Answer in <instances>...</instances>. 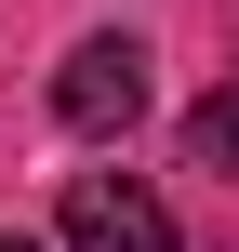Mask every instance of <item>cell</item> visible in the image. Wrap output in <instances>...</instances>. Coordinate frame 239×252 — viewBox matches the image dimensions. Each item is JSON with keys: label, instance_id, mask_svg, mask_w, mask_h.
<instances>
[{"label": "cell", "instance_id": "1", "mask_svg": "<svg viewBox=\"0 0 239 252\" xmlns=\"http://www.w3.org/2000/svg\"><path fill=\"white\" fill-rule=\"evenodd\" d=\"M53 120L67 133H133L146 120V40H80L67 80H53Z\"/></svg>", "mask_w": 239, "mask_h": 252}, {"label": "cell", "instance_id": "2", "mask_svg": "<svg viewBox=\"0 0 239 252\" xmlns=\"http://www.w3.org/2000/svg\"><path fill=\"white\" fill-rule=\"evenodd\" d=\"M67 252H173V213L133 173H67Z\"/></svg>", "mask_w": 239, "mask_h": 252}, {"label": "cell", "instance_id": "3", "mask_svg": "<svg viewBox=\"0 0 239 252\" xmlns=\"http://www.w3.org/2000/svg\"><path fill=\"white\" fill-rule=\"evenodd\" d=\"M186 159H200V173H239V80L200 106V120H186Z\"/></svg>", "mask_w": 239, "mask_h": 252}, {"label": "cell", "instance_id": "4", "mask_svg": "<svg viewBox=\"0 0 239 252\" xmlns=\"http://www.w3.org/2000/svg\"><path fill=\"white\" fill-rule=\"evenodd\" d=\"M0 252H40V239H0Z\"/></svg>", "mask_w": 239, "mask_h": 252}]
</instances>
